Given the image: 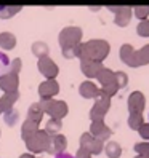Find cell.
I'll return each mask as SVG.
<instances>
[{
  "label": "cell",
  "mask_w": 149,
  "mask_h": 158,
  "mask_svg": "<svg viewBox=\"0 0 149 158\" xmlns=\"http://www.w3.org/2000/svg\"><path fill=\"white\" fill-rule=\"evenodd\" d=\"M135 152L139 156L149 158V142H138V144H135Z\"/></svg>",
  "instance_id": "29"
},
{
  "label": "cell",
  "mask_w": 149,
  "mask_h": 158,
  "mask_svg": "<svg viewBox=\"0 0 149 158\" xmlns=\"http://www.w3.org/2000/svg\"><path fill=\"white\" fill-rule=\"evenodd\" d=\"M21 8H23V6H20V5L0 6V18H2V19H8V18L15 16L16 13H20V11H21Z\"/></svg>",
  "instance_id": "24"
},
{
  "label": "cell",
  "mask_w": 149,
  "mask_h": 158,
  "mask_svg": "<svg viewBox=\"0 0 149 158\" xmlns=\"http://www.w3.org/2000/svg\"><path fill=\"white\" fill-rule=\"evenodd\" d=\"M146 107V98L141 91H133L128 96V110L130 114H143Z\"/></svg>",
  "instance_id": "13"
},
{
  "label": "cell",
  "mask_w": 149,
  "mask_h": 158,
  "mask_svg": "<svg viewBox=\"0 0 149 158\" xmlns=\"http://www.w3.org/2000/svg\"><path fill=\"white\" fill-rule=\"evenodd\" d=\"M74 158H91V155L85 150V148H79V150H77V153H76V156H74Z\"/></svg>",
  "instance_id": "35"
},
{
  "label": "cell",
  "mask_w": 149,
  "mask_h": 158,
  "mask_svg": "<svg viewBox=\"0 0 149 158\" xmlns=\"http://www.w3.org/2000/svg\"><path fill=\"white\" fill-rule=\"evenodd\" d=\"M39 104L43 110V114H48L53 120H63L69 112V107L64 101L48 99V101H40Z\"/></svg>",
  "instance_id": "5"
},
{
  "label": "cell",
  "mask_w": 149,
  "mask_h": 158,
  "mask_svg": "<svg viewBox=\"0 0 149 158\" xmlns=\"http://www.w3.org/2000/svg\"><path fill=\"white\" fill-rule=\"evenodd\" d=\"M82 29L77 26H69V27H64L59 34V45H61V51H63V56L72 59L74 58V46L82 43Z\"/></svg>",
  "instance_id": "2"
},
{
  "label": "cell",
  "mask_w": 149,
  "mask_h": 158,
  "mask_svg": "<svg viewBox=\"0 0 149 158\" xmlns=\"http://www.w3.org/2000/svg\"><path fill=\"white\" fill-rule=\"evenodd\" d=\"M21 67H23V62L20 58H16L13 61H10V66H8V70L7 72H10V73H15V75H18V73L21 72Z\"/></svg>",
  "instance_id": "31"
},
{
  "label": "cell",
  "mask_w": 149,
  "mask_h": 158,
  "mask_svg": "<svg viewBox=\"0 0 149 158\" xmlns=\"http://www.w3.org/2000/svg\"><path fill=\"white\" fill-rule=\"evenodd\" d=\"M50 141H51V136L45 131V129H39L32 137H29L26 142V148L29 152L27 153H42V152H46L50 147Z\"/></svg>",
  "instance_id": "4"
},
{
  "label": "cell",
  "mask_w": 149,
  "mask_h": 158,
  "mask_svg": "<svg viewBox=\"0 0 149 158\" xmlns=\"http://www.w3.org/2000/svg\"><path fill=\"white\" fill-rule=\"evenodd\" d=\"M42 118H43V110H42L39 102H34V104L29 107V110H27V120H31V122L39 125L42 122Z\"/></svg>",
  "instance_id": "19"
},
{
  "label": "cell",
  "mask_w": 149,
  "mask_h": 158,
  "mask_svg": "<svg viewBox=\"0 0 149 158\" xmlns=\"http://www.w3.org/2000/svg\"><path fill=\"white\" fill-rule=\"evenodd\" d=\"M114 75H116V85H117V88H125L127 83H128L127 73L122 72V70H119V72H114Z\"/></svg>",
  "instance_id": "30"
},
{
  "label": "cell",
  "mask_w": 149,
  "mask_h": 158,
  "mask_svg": "<svg viewBox=\"0 0 149 158\" xmlns=\"http://www.w3.org/2000/svg\"><path fill=\"white\" fill-rule=\"evenodd\" d=\"M8 66H10V58H8L5 53H0V75H2L3 72L7 73Z\"/></svg>",
  "instance_id": "33"
},
{
  "label": "cell",
  "mask_w": 149,
  "mask_h": 158,
  "mask_svg": "<svg viewBox=\"0 0 149 158\" xmlns=\"http://www.w3.org/2000/svg\"><path fill=\"white\" fill-rule=\"evenodd\" d=\"M18 86H20V77L18 75L10 72L0 75V88L3 93H15L18 91Z\"/></svg>",
  "instance_id": "14"
},
{
  "label": "cell",
  "mask_w": 149,
  "mask_h": 158,
  "mask_svg": "<svg viewBox=\"0 0 149 158\" xmlns=\"http://www.w3.org/2000/svg\"><path fill=\"white\" fill-rule=\"evenodd\" d=\"M139 136H141L143 139H146V141H149V123H143V126L138 129Z\"/></svg>",
  "instance_id": "34"
},
{
  "label": "cell",
  "mask_w": 149,
  "mask_h": 158,
  "mask_svg": "<svg viewBox=\"0 0 149 158\" xmlns=\"http://www.w3.org/2000/svg\"><path fill=\"white\" fill-rule=\"evenodd\" d=\"M3 118H5V123L8 126H13L18 122V118H20V112L16 109H11V110H8V112L3 114Z\"/></svg>",
  "instance_id": "27"
},
{
  "label": "cell",
  "mask_w": 149,
  "mask_h": 158,
  "mask_svg": "<svg viewBox=\"0 0 149 158\" xmlns=\"http://www.w3.org/2000/svg\"><path fill=\"white\" fill-rule=\"evenodd\" d=\"M55 158H74L72 155H69V153H66V152H64V153H59V155H56V156H55Z\"/></svg>",
  "instance_id": "36"
},
{
  "label": "cell",
  "mask_w": 149,
  "mask_h": 158,
  "mask_svg": "<svg viewBox=\"0 0 149 158\" xmlns=\"http://www.w3.org/2000/svg\"><path fill=\"white\" fill-rule=\"evenodd\" d=\"M66 147H68L66 137H64L63 134H53L51 136V141H50V147H48V150H46V153L56 156L59 153H64Z\"/></svg>",
  "instance_id": "15"
},
{
  "label": "cell",
  "mask_w": 149,
  "mask_h": 158,
  "mask_svg": "<svg viewBox=\"0 0 149 158\" xmlns=\"http://www.w3.org/2000/svg\"><path fill=\"white\" fill-rule=\"evenodd\" d=\"M96 78H98L99 85H101V91H103L107 98L116 96V93L119 91V88L116 85V75H114L112 70L107 69V67H103Z\"/></svg>",
  "instance_id": "6"
},
{
  "label": "cell",
  "mask_w": 149,
  "mask_h": 158,
  "mask_svg": "<svg viewBox=\"0 0 149 158\" xmlns=\"http://www.w3.org/2000/svg\"><path fill=\"white\" fill-rule=\"evenodd\" d=\"M79 93H80L82 98H85V99H93V98H98V96H99V88H98L93 81L87 80V81L80 83Z\"/></svg>",
  "instance_id": "17"
},
{
  "label": "cell",
  "mask_w": 149,
  "mask_h": 158,
  "mask_svg": "<svg viewBox=\"0 0 149 158\" xmlns=\"http://www.w3.org/2000/svg\"><path fill=\"white\" fill-rule=\"evenodd\" d=\"M0 46L3 50H13L16 46V37L11 32H2L0 34Z\"/></svg>",
  "instance_id": "21"
},
{
  "label": "cell",
  "mask_w": 149,
  "mask_h": 158,
  "mask_svg": "<svg viewBox=\"0 0 149 158\" xmlns=\"http://www.w3.org/2000/svg\"><path fill=\"white\" fill-rule=\"evenodd\" d=\"M109 109H111V98H107L104 93L99 89V96L96 98L95 104H93V107L90 109L91 122H101V120L106 117Z\"/></svg>",
  "instance_id": "7"
},
{
  "label": "cell",
  "mask_w": 149,
  "mask_h": 158,
  "mask_svg": "<svg viewBox=\"0 0 149 158\" xmlns=\"http://www.w3.org/2000/svg\"><path fill=\"white\" fill-rule=\"evenodd\" d=\"M61 126H63L61 120H53V118H50L48 123H46V126H45V131L48 133L50 136H53V134H58V131L61 129Z\"/></svg>",
  "instance_id": "26"
},
{
  "label": "cell",
  "mask_w": 149,
  "mask_h": 158,
  "mask_svg": "<svg viewBox=\"0 0 149 158\" xmlns=\"http://www.w3.org/2000/svg\"><path fill=\"white\" fill-rule=\"evenodd\" d=\"M90 134L95 139H98V141L106 142V139H109L111 136H112V129H111L109 126H106V123L103 122V120H101V122H91Z\"/></svg>",
  "instance_id": "12"
},
{
  "label": "cell",
  "mask_w": 149,
  "mask_h": 158,
  "mask_svg": "<svg viewBox=\"0 0 149 158\" xmlns=\"http://www.w3.org/2000/svg\"><path fill=\"white\" fill-rule=\"evenodd\" d=\"M80 147L85 148L90 155H99L101 152L104 150V142L95 139L90 133H83L80 136Z\"/></svg>",
  "instance_id": "8"
},
{
  "label": "cell",
  "mask_w": 149,
  "mask_h": 158,
  "mask_svg": "<svg viewBox=\"0 0 149 158\" xmlns=\"http://www.w3.org/2000/svg\"><path fill=\"white\" fill-rule=\"evenodd\" d=\"M107 10L112 11V13L116 15V21H114V23H116L119 27L128 26L130 19H132V15H133L132 6H114V5H111V6H107Z\"/></svg>",
  "instance_id": "10"
},
{
  "label": "cell",
  "mask_w": 149,
  "mask_h": 158,
  "mask_svg": "<svg viewBox=\"0 0 149 158\" xmlns=\"http://www.w3.org/2000/svg\"><path fill=\"white\" fill-rule=\"evenodd\" d=\"M48 51H50V48H48V45H46L45 42H34L32 43V53L39 59L48 58Z\"/></svg>",
  "instance_id": "22"
},
{
  "label": "cell",
  "mask_w": 149,
  "mask_h": 158,
  "mask_svg": "<svg viewBox=\"0 0 149 158\" xmlns=\"http://www.w3.org/2000/svg\"><path fill=\"white\" fill-rule=\"evenodd\" d=\"M136 32L141 37H149V19L139 21V24L136 26Z\"/></svg>",
  "instance_id": "32"
},
{
  "label": "cell",
  "mask_w": 149,
  "mask_h": 158,
  "mask_svg": "<svg viewBox=\"0 0 149 158\" xmlns=\"http://www.w3.org/2000/svg\"><path fill=\"white\" fill-rule=\"evenodd\" d=\"M135 158H144V156H139V155H136V156H135Z\"/></svg>",
  "instance_id": "39"
},
{
  "label": "cell",
  "mask_w": 149,
  "mask_h": 158,
  "mask_svg": "<svg viewBox=\"0 0 149 158\" xmlns=\"http://www.w3.org/2000/svg\"><path fill=\"white\" fill-rule=\"evenodd\" d=\"M59 93V83L56 80H45L39 85V96L42 101H48L53 99Z\"/></svg>",
  "instance_id": "11"
},
{
  "label": "cell",
  "mask_w": 149,
  "mask_h": 158,
  "mask_svg": "<svg viewBox=\"0 0 149 158\" xmlns=\"http://www.w3.org/2000/svg\"><path fill=\"white\" fill-rule=\"evenodd\" d=\"M111 51V45L106 40L95 39V40H88L85 43H82V53H80V59H88V61H95V62H103L106 56Z\"/></svg>",
  "instance_id": "1"
},
{
  "label": "cell",
  "mask_w": 149,
  "mask_h": 158,
  "mask_svg": "<svg viewBox=\"0 0 149 158\" xmlns=\"http://www.w3.org/2000/svg\"><path fill=\"white\" fill-rule=\"evenodd\" d=\"M120 59L130 67H139L149 64V45H144L143 48L135 50L132 45H122L120 48Z\"/></svg>",
  "instance_id": "3"
},
{
  "label": "cell",
  "mask_w": 149,
  "mask_h": 158,
  "mask_svg": "<svg viewBox=\"0 0 149 158\" xmlns=\"http://www.w3.org/2000/svg\"><path fill=\"white\" fill-rule=\"evenodd\" d=\"M37 131H39V125L31 122V120H26V122L23 123V126H21V137L24 139V141H27V139L32 137Z\"/></svg>",
  "instance_id": "20"
},
{
  "label": "cell",
  "mask_w": 149,
  "mask_h": 158,
  "mask_svg": "<svg viewBox=\"0 0 149 158\" xmlns=\"http://www.w3.org/2000/svg\"><path fill=\"white\" fill-rule=\"evenodd\" d=\"M133 15L138 18V19H147V16H149V5H141V6H135V10H133Z\"/></svg>",
  "instance_id": "28"
},
{
  "label": "cell",
  "mask_w": 149,
  "mask_h": 158,
  "mask_svg": "<svg viewBox=\"0 0 149 158\" xmlns=\"http://www.w3.org/2000/svg\"><path fill=\"white\" fill-rule=\"evenodd\" d=\"M144 123V120H143V114H130L128 117V126L132 128V129H138L143 126Z\"/></svg>",
  "instance_id": "25"
},
{
  "label": "cell",
  "mask_w": 149,
  "mask_h": 158,
  "mask_svg": "<svg viewBox=\"0 0 149 158\" xmlns=\"http://www.w3.org/2000/svg\"><path fill=\"white\" fill-rule=\"evenodd\" d=\"M80 69L85 73V77L88 78H96L98 73L103 69L101 62H95V61H88V59H80Z\"/></svg>",
  "instance_id": "16"
},
{
  "label": "cell",
  "mask_w": 149,
  "mask_h": 158,
  "mask_svg": "<svg viewBox=\"0 0 149 158\" xmlns=\"http://www.w3.org/2000/svg\"><path fill=\"white\" fill-rule=\"evenodd\" d=\"M99 8H101V6H90V10H91V11H98Z\"/></svg>",
  "instance_id": "38"
},
{
  "label": "cell",
  "mask_w": 149,
  "mask_h": 158,
  "mask_svg": "<svg viewBox=\"0 0 149 158\" xmlns=\"http://www.w3.org/2000/svg\"><path fill=\"white\" fill-rule=\"evenodd\" d=\"M37 67H39L40 73L46 80H56V75L59 73V67L55 64L50 58H42L37 61Z\"/></svg>",
  "instance_id": "9"
},
{
  "label": "cell",
  "mask_w": 149,
  "mask_h": 158,
  "mask_svg": "<svg viewBox=\"0 0 149 158\" xmlns=\"http://www.w3.org/2000/svg\"><path fill=\"white\" fill-rule=\"evenodd\" d=\"M18 99H20V91L5 93V94L0 98V114H5L8 110H11Z\"/></svg>",
  "instance_id": "18"
},
{
  "label": "cell",
  "mask_w": 149,
  "mask_h": 158,
  "mask_svg": "<svg viewBox=\"0 0 149 158\" xmlns=\"http://www.w3.org/2000/svg\"><path fill=\"white\" fill-rule=\"evenodd\" d=\"M104 150H106V155L109 158H119L120 155H122V147L119 145V142H114V141L107 142Z\"/></svg>",
  "instance_id": "23"
},
{
  "label": "cell",
  "mask_w": 149,
  "mask_h": 158,
  "mask_svg": "<svg viewBox=\"0 0 149 158\" xmlns=\"http://www.w3.org/2000/svg\"><path fill=\"white\" fill-rule=\"evenodd\" d=\"M20 158H35V156H34L32 153H23V155H21Z\"/></svg>",
  "instance_id": "37"
}]
</instances>
